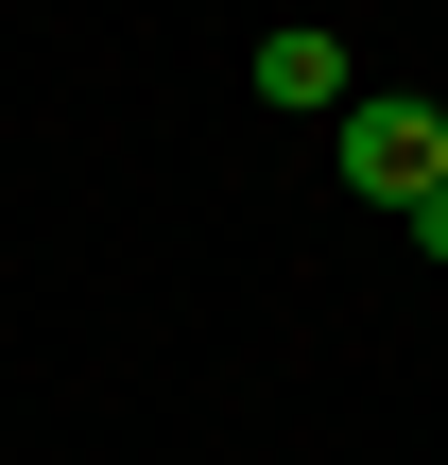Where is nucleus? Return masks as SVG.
I'll return each mask as SVG.
<instances>
[{"label": "nucleus", "instance_id": "1", "mask_svg": "<svg viewBox=\"0 0 448 465\" xmlns=\"http://www.w3.org/2000/svg\"><path fill=\"white\" fill-rule=\"evenodd\" d=\"M328 155H345V190H363V207H414V190H448V104L363 86V104L328 121Z\"/></svg>", "mask_w": 448, "mask_h": 465}, {"label": "nucleus", "instance_id": "2", "mask_svg": "<svg viewBox=\"0 0 448 465\" xmlns=\"http://www.w3.org/2000/svg\"><path fill=\"white\" fill-rule=\"evenodd\" d=\"M259 104H294V121H345V104H363L345 35H311V17H294V35H259Z\"/></svg>", "mask_w": 448, "mask_h": 465}, {"label": "nucleus", "instance_id": "3", "mask_svg": "<svg viewBox=\"0 0 448 465\" xmlns=\"http://www.w3.org/2000/svg\"><path fill=\"white\" fill-rule=\"evenodd\" d=\"M397 224H414V259H448V190H414V207H397Z\"/></svg>", "mask_w": 448, "mask_h": 465}]
</instances>
